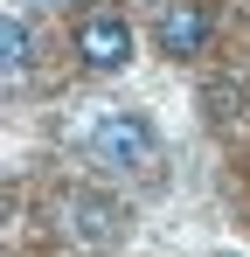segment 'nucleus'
<instances>
[{
  "label": "nucleus",
  "mask_w": 250,
  "mask_h": 257,
  "mask_svg": "<svg viewBox=\"0 0 250 257\" xmlns=\"http://www.w3.org/2000/svg\"><path fill=\"white\" fill-rule=\"evenodd\" d=\"M83 153H90L97 167H111V174H153L160 167V132H153L146 111L111 104V111H97V118L83 125Z\"/></svg>",
  "instance_id": "f257e3e1"
},
{
  "label": "nucleus",
  "mask_w": 250,
  "mask_h": 257,
  "mask_svg": "<svg viewBox=\"0 0 250 257\" xmlns=\"http://www.w3.org/2000/svg\"><path fill=\"white\" fill-rule=\"evenodd\" d=\"M56 222H63V236L77 243V250H118L125 236H132V209H125L118 195H104V188H70L63 202H56Z\"/></svg>",
  "instance_id": "f03ea898"
},
{
  "label": "nucleus",
  "mask_w": 250,
  "mask_h": 257,
  "mask_svg": "<svg viewBox=\"0 0 250 257\" xmlns=\"http://www.w3.org/2000/svg\"><path fill=\"white\" fill-rule=\"evenodd\" d=\"M132 49H139V28H132V14H118V7H83L77 28H70V56H77L90 77H118L125 63H132Z\"/></svg>",
  "instance_id": "7ed1b4c3"
},
{
  "label": "nucleus",
  "mask_w": 250,
  "mask_h": 257,
  "mask_svg": "<svg viewBox=\"0 0 250 257\" xmlns=\"http://www.w3.org/2000/svg\"><path fill=\"white\" fill-rule=\"evenodd\" d=\"M215 42V14L208 0H153V49L174 63H195Z\"/></svg>",
  "instance_id": "20e7f679"
},
{
  "label": "nucleus",
  "mask_w": 250,
  "mask_h": 257,
  "mask_svg": "<svg viewBox=\"0 0 250 257\" xmlns=\"http://www.w3.org/2000/svg\"><path fill=\"white\" fill-rule=\"evenodd\" d=\"M0 56H7V63H0V77H7V84H21V77L35 70V35H28V21H21V7L0 21Z\"/></svg>",
  "instance_id": "39448f33"
}]
</instances>
